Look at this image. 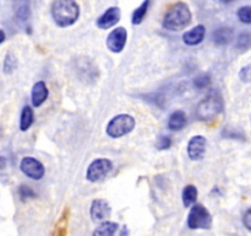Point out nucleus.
Listing matches in <instances>:
<instances>
[{
    "mask_svg": "<svg viewBox=\"0 0 251 236\" xmlns=\"http://www.w3.org/2000/svg\"><path fill=\"white\" fill-rule=\"evenodd\" d=\"M5 166H6V159H5L4 156H1V155H0V170L5 169Z\"/></svg>",
    "mask_w": 251,
    "mask_h": 236,
    "instance_id": "32",
    "label": "nucleus"
},
{
    "mask_svg": "<svg viewBox=\"0 0 251 236\" xmlns=\"http://www.w3.org/2000/svg\"><path fill=\"white\" fill-rule=\"evenodd\" d=\"M235 48L240 52H245L251 48V33L250 32H243L238 36L235 42Z\"/></svg>",
    "mask_w": 251,
    "mask_h": 236,
    "instance_id": "23",
    "label": "nucleus"
},
{
    "mask_svg": "<svg viewBox=\"0 0 251 236\" xmlns=\"http://www.w3.org/2000/svg\"><path fill=\"white\" fill-rule=\"evenodd\" d=\"M20 170L28 178L34 179V181H39L46 175L44 165L39 160H37L36 157L32 156H26L21 160V162H20Z\"/></svg>",
    "mask_w": 251,
    "mask_h": 236,
    "instance_id": "7",
    "label": "nucleus"
},
{
    "mask_svg": "<svg viewBox=\"0 0 251 236\" xmlns=\"http://www.w3.org/2000/svg\"><path fill=\"white\" fill-rule=\"evenodd\" d=\"M172 144H173V140L169 135H159L157 138L156 142V148L158 150H168L171 149Z\"/></svg>",
    "mask_w": 251,
    "mask_h": 236,
    "instance_id": "27",
    "label": "nucleus"
},
{
    "mask_svg": "<svg viewBox=\"0 0 251 236\" xmlns=\"http://www.w3.org/2000/svg\"><path fill=\"white\" fill-rule=\"evenodd\" d=\"M186 122H188V119H186L185 112L181 110H176L169 116L167 127H168V129L172 130V132H179V130H181L185 127Z\"/></svg>",
    "mask_w": 251,
    "mask_h": 236,
    "instance_id": "16",
    "label": "nucleus"
},
{
    "mask_svg": "<svg viewBox=\"0 0 251 236\" xmlns=\"http://www.w3.org/2000/svg\"><path fill=\"white\" fill-rule=\"evenodd\" d=\"M120 17H122V11L119 7L110 6L98 17L96 25L100 30H109L120 21Z\"/></svg>",
    "mask_w": 251,
    "mask_h": 236,
    "instance_id": "10",
    "label": "nucleus"
},
{
    "mask_svg": "<svg viewBox=\"0 0 251 236\" xmlns=\"http://www.w3.org/2000/svg\"><path fill=\"white\" fill-rule=\"evenodd\" d=\"M127 42V31L124 27H115L107 37V48L112 53H120L125 48Z\"/></svg>",
    "mask_w": 251,
    "mask_h": 236,
    "instance_id": "8",
    "label": "nucleus"
},
{
    "mask_svg": "<svg viewBox=\"0 0 251 236\" xmlns=\"http://www.w3.org/2000/svg\"><path fill=\"white\" fill-rule=\"evenodd\" d=\"M49 96V90L44 81H37L31 91V101L33 107H41Z\"/></svg>",
    "mask_w": 251,
    "mask_h": 236,
    "instance_id": "12",
    "label": "nucleus"
},
{
    "mask_svg": "<svg viewBox=\"0 0 251 236\" xmlns=\"http://www.w3.org/2000/svg\"><path fill=\"white\" fill-rule=\"evenodd\" d=\"M17 17H19L21 21H26L29 17V7L27 5H22L19 10H17Z\"/></svg>",
    "mask_w": 251,
    "mask_h": 236,
    "instance_id": "30",
    "label": "nucleus"
},
{
    "mask_svg": "<svg viewBox=\"0 0 251 236\" xmlns=\"http://www.w3.org/2000/svg\"><path fill=\"white\" fill-rule=\"evenodd\" d=\"M186 224L191 230H199V229L210 230L212 228V215L202 204L195 203L189 211Z\"/></svg>",
    "mask_w": 251,
    "mask_h": 236,
    "instance_id": "5",
    "label": "nucleus"
},
{
    "mask_svg": "<svg viewBox=\"0 0 251 236\" xmlns=\"http://www.w3.org/2000/svg\"><path fill=\"white\" fill-rule=\"evenodd\" d=\"M51 17L59 27H70L80 17V6L75 0H54Z\"/></svg>",
    "mask_w": 251,
    "mask_h": 236,
    "instance_id": "2",
    "label": "nucleus"
},
{
    "mask_svg": "<svg viewBox=\"0 0 251 236\" xmlns=\"http://www.w3.org/2000/svg\"><path fill=\"white\" fill-rule=\"evenodd\" d=\"M213 42H215L217 46H227L228 43L234 39V31H233L232 27H218L212 34Z\"/></svg>",
    "mask_w": 251,
    "mask_h": 236,
    "instance_id": "15",
    "label": "nucleus"
},
{
    "mask_svg": "<svg viewBox=\"0 0 251 236\" xmlns=\"http://www.w3.org/2000/svg\"><path fill=\"white\" fill-rule=\"evenodd\" d=\"M238 19L243 22V24H251V6H242L238 10Z\"/></svg>",
    "mask_w": 251,
    "mask_h": 236,
    "instance_id": "28",
    "label": "nucleus"
},
{
    "mask_svg": "<svg viewBox=\"0 0 251 236\" xmlns=\"http://www.w3.org/2000/svg\"><path fill=\"white\" fill-rule=\"evenodd\" d=\"M2 134H4V130H2V127H1V125H0V139H1V138H2Z\"/></svg>",
    "mask_w": 251,
    "mask_h": 236,
    "instance_id": "34",
    "label": "nucleus"
},
{
    "mask_svg": "<svg viewBox=\"0 0 251 236\" xmlns=\"http://www.w3.org/2000/svg\"><path fill=\"white\" fill-rule=\"evenodd\" d=\"M221 1H222V2H230V1H233V0H221Z\"/></svg>",
    "mask_w": 251,
    "mask_h": 236,
    "instance_id": "35",
    "label": "nucleus"
},
{
    "mask_svg": "<svg viewBox=\"0 0 251 236\" xmlns=\"http://www.w3.org/2000/svg\"><path fill=\"white\" fill-rule=\"evenodd\" d=\"M199 191L194 184H188V186L184 187L183 194H181V199H183V204L185 208L189 206H193L196 203V199H198Z\"/></svg>",
    "mask_w": 251,
    "mask_h": 236,
    "instance_id": "19",
    "label": "nucleus"
},
{
    "mask_svg": "<svg viewBox=\"0 0 251 236\" xmlns=\"http://www.w3.org/2000/svg\"><path fill=\"white\" fill-rule=\"evenodd\" d=\"M191 19H193V15H191L190 7L185 2L179 1L167 10L162 26L168 31L178 32L186 29L191 24Z\"/></svg>",
    "mask_w": 251,
    "mask_h": 236,
    "instance_id": "1",
    "label": "nucleus"
},
{
    "mask_svg": "<svg viewBox=\"0 0 251 236\" xmlns=\"http://www.w3.org/2000/svg\"><path fill=\"white\" fill-rule=\"evenodd\" d=\"M5 37H6L5 36V32L2 30H0V44L5 41Z\"/></svg>",
    "mask_w": 251,
    "mask_h": 236,
    "instance_id": "33",
    "label": "nucleus"
},
{
    "mask_svg": "<svg viewBox=\"0 0 251 236\" xmlns=\"http://www.w3.org/2000/svg\"><path fill=\"white\" fill-rule=\"evenodd\" d=\"M68 224H69V210L65 209L56 221L53 230V236H68Z\"/></svg>",
    "mask_w": 251,
    "mask_h": 236,
    "instance_id": "20",
    "label": "nucleus"
},
{
    "mask_svg": "<svg viewBox=\"0 0 251 236\" xmlns=\"http://www.w3.org/2000/svg\"><path fill=\"white\" fill-rule=\"evenodd\" d=\"M222 137L226 139H233V140H245V134L239 129V128L234 127H226L222 130Z\"/></svg>",
    "mask_w": 251,
    "mask_h": 236,
    "instance_id": "24",
    "label": "nucleus"
},
{
    "mask_svg": "<svg viewBox=\"0 0 251 236\" xmlns=\"http://www.w3.org/2000/svg\"><path fill=\"white\" fill-rule=\"evenodd\" d=\"M119 225L114 221H103L100 225L96 228L92 236H117Z\"/></svg>",
    "mask_w": 251,
    "mask_h": 236,
    "instance_id": "18",
    "label": "nucleus"
},
{
    "mask_svg": "<svg viewBox=\"0 0 251 236\" xmlns=\"http://www.w3.org/2000/svg\"><path fill=\"white\" fill-rule=\"evenodd\" d=\"M205 34L206 27L203 25H198L183 34V42L186 46H198L205 39Z\"/></svg>",
    "mask_w": 251,
    "mask_h": 236,
    "instance_id": "13",
    "label": "nucleus"
},
{
    "mask_svg": "<svg viewBox=\"0 0 251 236\" xmlns=\"http://www.w3.org/2000/svg\"><path fill=\"white\" fill-rule=\"evenodd\" d=\"M206 147H207V140L203 135H194L188 143V156L193 161L202 160L206 154Z\"/></svg>",
    "mask_w": 251,
    "mask_h": 236,
    "instance_id": "9",
    "label": "nucleus"
},
{
    "mask_svg": "<svg viewBox=\"0 0 251 236\" xmlns=\"http://www.w3.org/2000/svg\"><path fill=\"white\" fill-rule=\"evenodd\" d=\"M76 70H77L78 76H80V80L85 81V83H90V81L92 83L98 76V68L88 60L81 61Z\"/></svg>",
    "mask_w": 251,
    "mask_h": 236,
    "instance_id": "14",
    "label": "nucleus"
},
{
    "mask_svg": "<svg viewBox=\"0 0 251 236\" xmlns=\"http://www.w3.org/2000/svg\"><path fill=\"white\" fill-rule=\"evenodd\" d=\"M243 223H244L245 228L249 231H251V208L245 211L244 216H243Z\"/></svg>",
    "mask_w": 251,
    "mask_h": 236,
    "instance_id": "31",
    "label": "nucleus"
},
{
    "mask_svg": "<svg viewBox=\"0 0 251 236\" xmlns=\"http://www.w3.org/2000/svg\"><path fill=\"white\" fill-rule=\"evenodd\" d=\"M113 170V162L109 159H104V157H100L96 159L88 165L87 171H86V178L87 181L96 183L107 177L108 175L112 172Z\"/></svg>",
    "mask_w": 251,
    "mask_h": 236,
    "instance_id": "6",
    "label": "nucleus"
},
{
    "mask_svg": "<svg viewBox=\"0 0 251 236\" xmlns=\"http://www.w3.org/2000/svg\"><path fill=\"white\" fill-rule=\"evenodd\" d=\"M112 214V206L105 199H95L91 204L90 215L93 221H103Z\"/></svg>",
    "mask_w": 251,
    "mask_h": 236,
    "instance_id": "11",
    "label": "nucleus"
},
{
    "mask_svg": "<svg viewBox=\"0 0 251 236\" xmlns=\"http://www.w3.org/2000/svg\"><path fill=\"white\" fill-rule=\"evenodd\" d=\"M150 2H151V0H144V1H142V4H140V6H137L136 9L134 10V12H132V16H131L132 25L142 24V21H144L145 17H146L147 11H149Z\"/></svg>",
    "mask_w": 251,
    "mask_h": 236,
    "instance_id": "21",
    "label": "nucleus"
},
{
    "mask_svg": "<svg viewBox=\"0 0 251 236\" xmlns=\"http://www.w3.org/2000/svg\"><path fill=\"white\" fill-rule=\"evenodd\" d=\"M135 125H136V120H135L134 116L127 115V113H120V115L114 116L108 122L107 127H105V133L109 138L118 139V138H122L131 133Z\"/></svg>",
    "mask_w": 251,
    "mask_h": 236,
    "instance_id": "4",
    "label": "nucleus"
},
{
    "mask_svg": "<svg viewBox=\"0 0 251 236\" xmlns=\"http://www.w3.org/2000/svg\"><path fill=\"white\" fill-rule=\"evenodd\" d=\"M211 83H212V79H211V75L208 73H202L194 79V86L198 90H203V88H208Z\"/></svg>",
    "mask_w": 251,
    "mask_h": 236,
    "instance_id": "25",
    "label": "nucleus"
},
{
    "mask_svg": "<svg viewBox=\"0 0 251 236\" xmlns=\"http://www.w3.org/2000/svg\"><path fill=\"white\" fill-rule=\"evenodd\" d=\"M34 122V112L31 106H25L20 116V130L27 132Z\"/></svg>",
    "mask_w": 251,
    "mask_h": 236,
    "instance_id": "17",
    "label": "nucleus"
},
{
    "mask_svg": "<svg viewBox=\"0 0 251 236\" xmlns=\"http://www.w3.org/2000/svg\"><path fill=\"white\" fill-rule=\"evenodd\" d=\"M239 79L243 83L251 84V64L243 66L239 71Z\"/></svg>",
    "mask_w": 251,
    "mask_h": 236,
    "instance_id": "29",
    "label": "nucleus"
},
{
    "mask_svg": "<svg viewBox=\"0 0 251 236\" xmlns=\"http://www.w3.org/2000/svg\"><path fill=\"white\" fill-rule=\"evenodd\" d=\"M17 65H19V61H17V58L12 53H6L4 58V63H2V71L6 75H11L15 70L17 69Z\"/></svg>",
    "mask_w": 251,
    "mask_h": 236,
    "instance_id": "22",
    "label": "nucleus"
},
{
    "mask_svg": "<svg viewBox=\"0 0 251 236\" xmlns=\"http://www.w3.org/2000/svg\"><path fill=\"white\" fill-rule=\"evenodd\" d=\"M225 110V102L220 93H211L196 107V117L203 122L217 118Z\"/></svg>",
    "mask_w": 251,
    "mask_h": 236,
    "instance_id": "3",
    "label": "nucleus"
},
{
    "mask_svg": "<svg viewBox=\"0 0 251 236\" xmlns=\"http://www.w3.org/2000/svg\"><path fill=\"white\" fill-rule=\"evenodd\" d=\"M19 196L22 201H27V199L36 198L37 193L29 186L22 184V186L19 187Z\"/></svg>",
    "mask_w": 251,
    "mask_h": 236,
    "instance_id": "26",
    "label": "nucleus"
}]
</instances>
